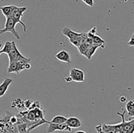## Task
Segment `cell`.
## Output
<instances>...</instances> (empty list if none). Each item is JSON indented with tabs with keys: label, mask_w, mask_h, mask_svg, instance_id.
I'll return each instance as SVG.
<instances>
[{
	"label": "cell",
	"mask_w": 134,
	"mask_h": 133,
	"mask_svg": "<svg viewBox=\"0 0 134 133\" xmlns=\"http://www.w3.org/2000/svg\"><path fill=\"white\" fill-rule=\"evenodd\" d=\"M27 7H19L13 5V11H12L11 15V18L14 20L16 23V24L20 23L23 27L24 33H26V31H27V26L24 24V22H22V21L21 20V18L23 17V14L24 13V12H26L27 10Z\"/></svg>",
	"instance_id": "1"
},
{
	"label": "cell",
	"mask_w": 134,
	"mask_h": 133,
	"mask_svg": "<svg viewBox=\"0 0 134 133\" xmlns=\"http://www.w3.org/2000/svg\"><path fill=\"white\" fill-rule=\"evenodd\" d=\"M16 26V22H14V20L11 17L6 18L5 27L2 29H0V35L5 33L10 32L17 40H20V37L18 32L15 29Z\"/></svg>",
	"instance_id": "2"
},
{
	"label": "cell",
	"mask_w": 134,
	"mask_h": 133,
	"mask_svg": "<svg viewBox=\"0 0 134 133\" xmlns=\"http://www.w3.org/2000/svg\"><path fill=\"white\" fill-rule=\"evenodd\" d=\"M7 56L8 57H9V63L13 62V61H18L19 60L26 57L18 50V48L16 45V43L14 41H12L11 50H10V52H9Z\"/></svg>",
	"instance_id": "3"
},
{
	"label": "cell",
	"mask_w": 134,
	"mask_h": 133,
	"mask_svg": "<svg viewBox=\"0 0 134 133\" xmlns=\"http://www.w3.org/2000/svg\"><path fill=\"white\" fill-rule=\"evenodd\" d=\"M69 77L72 81L75 82H85V72L83 70L77 68H72L69 71Z\"/></svg>",
	"instance_id": "4"
},
{
	"label": "cell",
	"mask_w": 134,
	"mask_h": 133,
	"mask_svg": "<svg viewBox=\"0 0 134 133\" xmlns=\"http://www.w3.org/2000/svg\"><path fill=\"white\" fill-rule=\"evenodd\" d=\"M48 127L47 132L48 133H52L56 130H58V131H65V132H70L71 131V129L65 123L63 124H55V123H48Z\"/></svg>",
	"instance_id": "5"
},
{
	"label": "cell",
	"mask_w": 134,
	"mask_h": 133,
	"mask_svg": "<svg viewBox=\"0 0 134 133\" xmlns=\"http://www.w3.org/2000/svg\"><path fill=\"white\" fill-rule=\"evenodd\" d=\"M55 57L60 61L65 63L68 64V65H70L71 63L70 54L65 50H61L58 52L57 53H56Z\"/></svg>",
	"instance_id": "6"
},
{
	"label": "cell",
	"mask_w": 134,
	"mask_h": 133,
	"mask_svg": "<svg viewBox=\"0 0 134 133\" xmlns=\"http://www.w3.org/2000/svg\"><path fill=\"white\" fill-rule=\"evenodd\" d=\"M65 124L71 129H78L82 125L81 120L76 117H70L67 118Z\"/></svg>",
	"instance_id": "7"
},
{
	"label": "cell",
	"mask_w": 134,
	"mask_h": 133,
	"mask_svg": "<svg viewBox=\"0 0 134 133\" xmlns=\"http://www.w3.org/2000/svg\"><path fill=\"white\" fill-rule=\"evenodd\" d=\"M62 33L64 36L68 37V39L70 40V39H73L76 37H78L81 36L82 33L75 32V31H72L71 29H70L69 27H63L62 29Z\"/></svg>",
	"instance_id": "8"
},
{
	"label": "cell",
	"mask_w": 134,
	"mask_h": 133,
	"mask_svg": "<svg viewBox=\"0 0 134 133\" xmlns=\"http://www.w3.org/2000/svg\"><path fill=\"white\" fill-rule=\"evenodd\" d=\"M23 66H21L20 64L18 61H13L9 63V68H8V72L9 73H16L18 74L21 71L24 70Z\"/></svg>",
	"instance_id": "9"
},
{
	"label": "cell",
	"mask_w": 134,
	"mask_h": 133,
	"mask_svg": "<svg viewBox=\"0 0 134 133\" xmlns=\"http://www.w3.org/2000/svg\"><path fill=\"white\" fill-rule=\"evenodd\" d=\"M13 81V80L11 79V78H4L3 82H1V84H0V97L3 96V95H5V94L6 93L7 91L8 88H9V86L11 84Z\"/></svg>",
	"instance_id": "10"
},
{
	"label": "cell",
	"mask_w": 134,
	"mask_h": 133,
	"mask_svg": "<svg viewBox=\"0 0 134 133\" xmlns=\"http://www.w3.org/2000/svg\"><path fill=\"white\" fill-rule=\"evenodd\" d=\"M13 5H6V6H3L0 7V10H1L3 15L5 16V18H7L9 17H11L12 11H13Z\"/></svg>",
	"instance_id": "11"
},
{
	"label": "cell",
	"mask_w": 134,
	"mask_h": 133,
	"mask_svg": "<svg viewBox=\"0 0 134 133\" xmlns=\"http://www.w3.org/2000/svg\"><path fill=\"white\" fill-rule=\"evenodd\" d=\"M92 45L104 48L105 41L103 39H102L100 37L95 35L92 37Z\"/></svg>",
	"instance_id": "12"
},
{
	"label": "cell",
	"mask_w": 134,
	"mask_h": 133,
	"mask_svg": "<svg viewBox=\"0 0 134 133\" xmlns=\"http://www.w3.org/2000/svg\"><path fill=\"white\" fill-rule=\"evenodd\" d=\"M98 48H99V47L98 46H90L88 48L87 50H86V53H85V56L88 59L90 60V59H91V57H92L93 55L95 53L96 51V50L98 49Z\"/></svg>",
	"instance_id": "13"
},
{
	"label": "cell",
	"mask_w": 134,
	"mask_h": 133,
	"mask_svg": "<svg viewBox=\"0 0 134 133\" xmlns=\"http://www.w3.org/2000/svg\"><path fill=\"white\" fill-rule=\"evenodd\" d=\"M126 111L128 113L129 117H133L134 116V102L133 100H130L126 104Z\"/></svg>",
	"instance_id": "14"
},
{
	"label": "cell",
	"mask_w": 134,
	"mask_h": 133,
	"mask_svg": "<svg viewBox=\"0 0 134 133\" xmlns=\"http://www.w3.org/2000/svg\"><path fill=\"white\" fill-rule=\"evenodd\" d=\"M67 118L63 116H56L52 118V119L51 121H49V123H55V124H63L65 123V121H66Z\"/></svg>",
	"instance_id": "15"
},
{
	"label": "cell",
	"mask_w": 134,
	"mask_h": 133,
	"mask_svg": "<svg viewBox=\"0 0 134 133\" xmlns=\"http://www.w3.org/2000/svg\"><path fill=\"white\" fill-rule=\"evenodd\" d=\"M12 48V42L7 41L5 43L4 46L2 49L1 50V53H6L9 54V52H10Z\"/></svg>",
	"instance_id": "16"
},
{
	"label": "cell",
	"mask_w": 134,
	"mask_h": 133,
	"mask_svg": "<svg viewBox=\"0 0 134 133\" xmlns=\"http://www.w3.org/2000/svg\"><path fill=\"white\" fill-rule=\"evenodd\" d=\"M19 133H28L27 132V125L26 123H22L17 126Z\"/></svg>",
	"instance_id": "17"
},
{
	"label": "cell",
	"mask_w": 134,
	"mask_h": 133,
	"mask_svg": "<svg viewBox=\"0 0 134 133\" xmlns=\"http://www.w3.org/2000/svg\"><path fill=\"white\" fill-rule=\"evenodd\" d=\"M83 2L86 3L87 5H88L89 7H94V0H84Z\"/></svg>",
	"instance_id": "18"
},
{
	"label": "cell",
	"mask_w": 134,
	"mask_h": 133,
	"mask_svg": "<svg viewBox=\"0 0 134 133\" xmlns=\"http://www.w3.org/2000/svg\"><path fill=\"white\" fill-rule=\"evenodd\" d=\"M133 35H134V34H133V35H132L130 39V40L128 42V43H127V44H128V46H133V45H134Z\"/></svg>",
	"instance_id": "19"
},
{
	"label": "cell",
	"mask_w": 134,
	"mask_h": 133,
	"mask_svg": "<svg viewBox=\"0 0 134 133\" xmlns=\"http://www.w3.org/2000/svg\"><path fill=\"white\" fill-rule=\"evenodd\" d=\"M31 68V65L30 64V62L26 63L25 64L24 69H27V70H28V69H30Z\"/></svg>",
	"instance_id": "20"
},
{
	"label": "cell",
	"mask_w": 134,
	"mask_h": 133,
	"mask_svg": "<svg viewBox=\"0 0 134 133\" xmlns=\"http://www.w3.org/2000/svg\"><path fill=\"white\" fill-rule=\"evenodd\" d=\"M126 96H122L121 97H120V101H121L122 102H126Z\"/></svg>",
	"instance_id": "21"
},
{
	"label": "cell",
	"mask_w": 134,
	"mask_h": 133,
	"mask_svg": "<svg viewBox=\"0 0 134 133\" xmlns=\"http://www.w3.org/2000/svg\"><path fill=\"white\" fill-rule=\"evenodd\" d=\"M75 133H87V132H85V130H77V131H76Z\"/></svg>",
	"instance_id": "22"
},
{
	"label": "cell",
	"mask_w": 134,
	"mask_h": 133,
	"mask_svg": "<svg viewBox=\"0 0 134 133\" xmlns=\"http://www.w3.org/2000/svg\"><path fill=\"white\" fill-rule=\"evenodd\" d=\"M65 81H66V82H71V81H72L71 79V78L69 76H68V77H67V78H65Z\"/></svg>",
	"instance_id": "23"
},
{
	"label": "cell",
	"mask_w": 134,
	"mask_h": 133,
	"mask_svg": "<svg viewBox=\"0 0 134 133\" xmlns=\"http://www.w3.org/2000/svg\"><path fill=\"white\" fill-rule=\"evenodd\" d=\"M1 46H2V44H1V43H0V49H1Z\"/></svg>",
	"instance_id": "24"
},
{
	"label": "cell",
	"mask_w": 134,
	"mask_h": 133,
	"mask_svg": "<svg viewBox=\"0 0 134 133\" xmlns=\"http://www.w3.org/2000/svg\"><path fill=\"white\" fill-rule=\"evenodd\" d=\"M3 121V119H0V123H2Z\"/></svg>",
	"instance_id": "25"
},
{
	"label": "cell",
	"mask_w": 134,
	"mask_h": 133,
	"mask_svg": "<svg viewBox=\"0 0 134 133\" xmlns=\"http://www.w3.org/2000/svg\"><path fill=\"white\" fill-rule=\"evenodd\" d=\"M1 49H0V55H1Z\"/></svg>",
	"instance_id": "26"
},
{
	"label": "cell",
	"mask_w": 134,
	"mask_h": 133,
	"mask_svg": "<svg viewBox=\"0 0 134 133\" xmlns=\"http://www.w3.org/2000/svg\"><path fill=\"white\" fill-rule=\"evenodd\" d=\"M116 133H120V132H116Z\"/></svg>",
	"instance_id": "27"
},
{
	"label": "cell",
	"mask_w": 134,
	"mask_h": 133,
	"mask_svg": "<svg viewBox=\"0 0 134 133\" xmlns=\"http://www.w3.org/2000/svg\"><path fill=\"white\" fill-rule=\"evenodd\" d=\"M82 1H84V0H82Z\"/></svg>",
	"instance_id": "28"
},
{
	"label": "cell",
	"mask_w": 134,
	"mask_h": 133,
	"mask_svg": "<svg viewBox=\"0 0 134 133\" xmlns=\"http://www.w3.org/2000/svg\"><path fill=\"white\" fill-rule=\"evenodd\" d=\"M18 133H19V132H18Z\"/></svg>",
	"instance_id": "29"
}]
</instances>
